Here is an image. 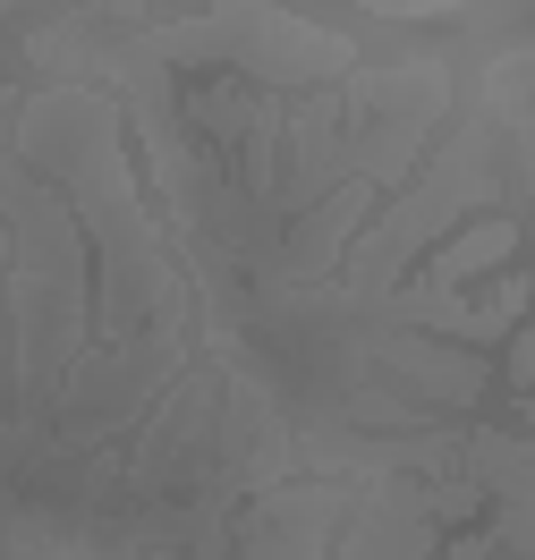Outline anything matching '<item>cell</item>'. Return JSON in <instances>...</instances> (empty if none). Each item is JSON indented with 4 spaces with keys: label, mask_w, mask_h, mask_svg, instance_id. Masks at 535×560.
I'll list each match as a JSON object with an SVG mask.
<instances>
[{
    "label": "cell",
    "mask_w": 535,
    "mask_h": 560,
    "mask_svg": "<svg viewBox=\"0 0 535 560\" xmlns=\"http://www.w3.org/2000/svg\"><path fill=\"white\" fill-rule=\"evenodd\" d=\"M493 255H510V230H501V221H485V230H476L467 246H451V255H442L433 272H442V280H460V272H476V264H493Z\"/></svg>",
    "instance_id": "cell-1"
}]
</instances>
